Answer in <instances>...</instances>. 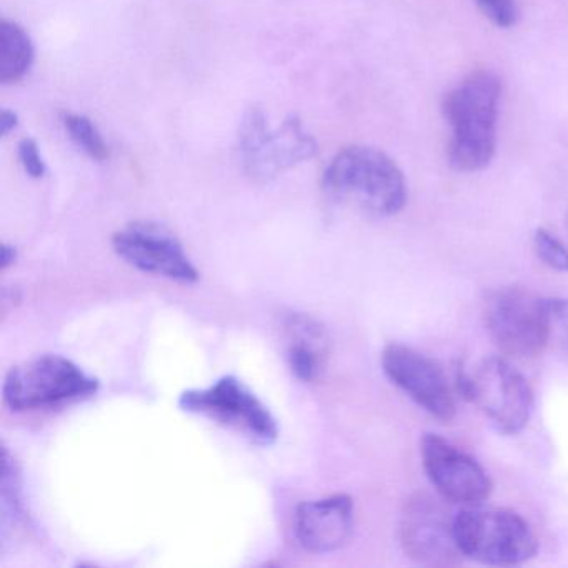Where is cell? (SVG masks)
I'll use <instances>...</instances> for the list:
<instances>
[{
  "mask_svg": "<svg viewBox=\"0 0 568 568\" xmlns=\"http://www.w3.org/2000/svg\"><path fill=\"white\" fill-rule=\"evenodd\" d=\"M501 84L490 71L468 74L445 94L442 114L450 128L448 164L457 172L487 168L497 148Z\"/></svg>",
  "mask_w": 568,
  "mask_h": 568,
  "instance_id": "cell-1",
  "label": "cell"
},
{
  "mask_svg": "<svg viewBox=\"0 0 568 568\" xmlns=\"http://www.w3.org/2000/svg\"><path fill=\"white\" fill-rule=\"evenodd\" d=\"M325 195L371 217H394L407 205L404 172L385 152L367 145L342 149L322 175Z\"/></svg>",
  "mask_w": 568,
  "mask_h": 568,
  "instance_id": "cell-2",
  "label": "cell"
},
{
  "mask_svg": "<svg viewBox=\"0 0 568 568\" xmlns=\"http://www.w3.org/2000/svg\"><path fill=\"white\" fill-rule=\"evenodd\" d=\"M455 390L470 402L501 435H517L530 424L535 394L530 382L511 362L498 355L455 372Z\"/></svg>",
  "mask_w": 568,
  "mask_h": 568,
  "instance_id": "cell-3",
  "label": "cell"
},
{
  "mask_svg": "<svg viewBox=\"0 0 568 568\" xmlns=\"http://www.w3.org/2000/svg\"><path fill=\"white\" fill-rule=\"evenodd\" d=\"M454 537L462 557L494 567L525 564L538 551L534 528L507 508H462L454 517Z\"/></svg>",
  "mask_w": 568,
  "mask_h": 568,
  "instance_id": "cell-4",
  "label": "cell"
},
{
  "mask_svg": "<svg viewBox=\"0 0 568 568\" xmlns=\"http://www.w3.org/2000/svg\"><path fill=\"white\" fill-rule=\"evenodd\" d=\"M239 162L248 178L267 182L317 154V142L297 115H288L277 129L268 124L264 109H247L237 132Z\"/></svg>",
  "mask_w": 568,
  "mask_h": 568,
  "instance_id": "cell-5",
  "label": "cell"
},
{
  "mask_svg": "<svg viewBox=\"0 0 568 568\" xmlns=\"http://www.w3.org/2000/svg\"><path fill=\"white\" fill-rule=\"evenodd\" d=\"M488 337L507 357L530 358L550 344L547 297L524 287H498L484 302Z\"/></svg>",
  "mask_w": 568,
  "mask_h": 568,
  "instance_id": "cell-6",
  "label": "cell"
},
{
  "mask_svg": "<svg viewBox=\"0 0 568 568\" xmlns=\"http://www.w3.org/2000/svg\"><path fill=\"white\" fill-rule=\"evenodd\" d=\"M99 381L62 355H39L16 365L2 385L4 402L14 412L38 410L91 397Z\"/></svg>",
  "mask_w": 568,
  "mask_h": 568,
  "instance_id": "cell-7",
  "label": "cell"
},
{
  "mask_svg": "<svg viewBox=\"0 0 568 568\" xmlns=\"http://www.w3.org/2000/svg\"><path fill=\"white\" fill-rule=\"evenodd\" d=\"M179 407L244 432L255 444L272 445L278 422L267 405L234 375H225L204 388H191L179 397Z\"/></svg>",
  "mask_w": 568,
  "mask_h": 568,
  "instance_id": "cell-8",
  "label": "cell"
},
{
  "mask_svg": "<svg viewBox=\"0 0 568 568\" xmlns=\"http://www.w3.org/2000/svg\"><path fill=\"white\" fill-rule=\"evenodd\" d=\"M382 372L425 414L450 422L457 414V390L444 368L424 352L405 344H388L381 355Z\"/></svg>",
  "mask_w": 568,
  "mask_h": 568,
  "instance_id": "cell-9",
  "label": "cell"
},
{
  "mask_svg": "<svg viewBox=\"0 0 568 568\" xmlns=\"http://www.w3.org/2000/svg\"><path fill=\"white\" fill-rule=\"evenodd\" d=\"M422 467L444 500L464 507L484 505L494 484L477 458L438 434L422 435Z\"/></svg>",
  "mask_w": 568,
  "mask_h": 568,
  "instance_id": "cell-10",
  "label": "cell"
},
{
  "mask_svg": "<svg viewBox=\"0 0 568 568\" xmlns=\"http://www.w3.org/2000/svg\"><path fill=\"white\" fill-rule=\"evenodd\" d=\"M454 517L442 501L417 494L405 501L398 520V540L405 555L427 567H450L460 560L454 537Z\"/></svg>",
  "mask_w": 568,
  "mask_h": 568,
  "instance_id": "cell-11",
  "label": "cell"
},
{
  "mask_svg": "<svg viewBox=\"0 0 568 568\" xmlns=\"http://www.w3.org/2000/svg\"><path fill=\"white\" fill-rule=\"evenodd\" d=\"M115 254L132 267L169 281L192 284L199 281L194 262L184 245L168 229L155 222H132L112 237Z\"/></svg>",
  "mask_w": 568,
  "mask_h": 568,
  "instance_id": "cell-12",
  "label": "cell"
},
{
  "mask_svg": "<svg viewBox=\"0 0 568 568\" xmlns=\"http://www.w3.org/2000/svg\"><path fill=\"white\" fill-rule=\"evenodd\" d=\"M355 530V501L337 494L304 501L295 510L294 531L298 544L311 554H332L351 541Z\"/></svg>",
  "mask_w": 568,
  "mask_h": 568,
  "instance_id": "cell-13",
  "label": "cell"
},
{
  "mask_svg": "<svg viewBox=\"0 0 568 568\" xmlns=\"http://www.w3.org/2000/svg\"><path fill=\"white\" fill-rule=\"evenodd\" d=\"M291 341L287 345V364L301 382H315L321 377L328 357V337L317 321L305 315H292L287 322Z\"/></svg>",
  "mask_w": 568,
  "mask_h": 568,
  "instance_id": "cell-14",
  "label": "cell"
},
{
  "mask_svg": "<svg viewBox=\"0 0 568 568\" xmlns=\"http://www.w3.org/2000/svg\"><path fill=\"white\" fill-rule=\"evenodd\" d=\"M36 48L31 36L18 22L0 21V84H14L31 72Z\"/></svg>",
  "mask_w": 568,
  "mask_h": 568,
  "instance_id": "cell-15",
  "label": "cell"
},
{
  "mask_svg": "<svg viewBox=\"0 0 568 568\" xmlns=\"http://www.w3.org/2000/svg\"><path fill=\"white\" fill-rule=\"evenodd\" d=\"M62 125H64L72 144L79 151L84 152L92 161H108L109 155H111L109 144L92 119L84 114L65 112V114H62Z\"/></svg>",
  "mask_w": 568,
  "mask_h": 568,
  "instance_id": "cell-16",
  "label": "cell"
},
{
  "mask_svg": "<svg viewBox=\"0 0 568 568\" xmlns=\"http://www.w3.org/2000/svg\"><path fill=\"white\" fill-rule=\"evenodd\" d=\"M531 245H534L535 255L545 267L560 274H568V247L557 235L544 227L535 229Z\"/></svg>",
  "mask_w": 568,
  "mask_h": 568,
  "instance_id": "cell-17",
  "label": "cell"
},
{
  "mask_svg": "<svg viewBox=\"0 0 568 568\" xmlns=\"http://www.w3.org/2000/svg\"><path fill=\"white\" fill-rule=\"evenodd\" d=\"M550 342L568 357V297H547Z\"/></svg>",
  "mask_w": 568,
  "mask_h": 568,
  "instance_id": "cell-18",
  "label": "cell"
},
{
  "mask_svg": "<svg viewBox=\"0 0 568 568\" xmlns=\"http://www.w3.org/2000/svg\"><path fill=\"white\" fill-rule=\"evenodd\" d=\"M474 2L481 14L497 28L508 29L517 22L518 9L515 0H474Z\"/></svg>",
  "mask_w": 568,
  "mask_h": 568,
  "instance_id": "cell-19",
  "label": "cell"
},
{
  "mask_svg": "<svg viewBox=\"0 0 568 568\" xmlns=\"http://www.w3.org/2000/svg\"><path fill=\"white\" fill-rule=\"evenodd\" d=\"M18 158L26 174L31 179H42L48 174V164L42 158L41 148L34 139H22L18 145Z\"/></svg>",
  "mask_w": 568,
  "mask_h": 568,
  "instance_id": "cell-20",
  "label": "cell"
},
{
  "mask_svg": "<svg viewBox=\"0 0 568 568\" xmlns=\"http://www.w3.org/2000/svg\"><path fill=\"white\" fill-rule=\"evenodd\" d=\"M18 128L19 118L16 112L8 111V109L0 112V138H6V135L11 134V132H14Z\"/></svg>",
  "mask_w": 568,
  "mask_h": 568,
  "instance_id": "cell-21",
  "label": "cell"
},
{
  "mask_svg": "<svg viewBox=\"0 0 568 568\" xmlns=\"http://www.w3.org/2000/svg\"><path fill=\"white\" fill-rule=\"evenodd\" d=\"M16 261H18V248L14 245L2 244V248H0V265H2V268L16 264Z\"/></svg>",
  "mask_w": 568,
  "mask_h": 568,
  "instance_id": "cell-22",
  "label": "cell"
},
{
  "mask_svg": "<svg viewBox=\"0 0 568 568\" xmlns=\"http://www.w3.org/2000/svg\"><path fill=\"white\" fill-rule=\"evenodd\" d=\"M565 229H567V232H568V214H567V217H565Z\"/></svg>",
  "mask_w": 568,
  "mask_h": 568,
  "instance_id": "cell-23",
  "label": "cell"
}]
</instances>
